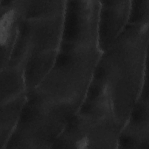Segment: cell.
<instances>
[{"instance_id":"6da1fadb","label":"cell","mask_w":149,"mask_h":149,"mask_svg":"<svg viewBox=\"0 0 149 149\" xmlns=\"http://www.w3.org/2000/svg\"><path fill=\"white\" fill-rule=\"evenodd\" d=\"M148 24H127L102 52L93 79L103 83L120 125L127 120L147 76Z\"/></svg>"},{"instance_id":"7a4b0ae2","label":"cell","mask_w":149,"mask_h":149,"mask_svg":"<svg viewBox=\"0 0 149 149\" xmlns=\"http://www.w3.org/2000/svg\"><path fill=\"white\" fill-rule=\"evenodd\" d=\"M97 45L61 42L55 62L32 92L42 100L79 108L102 55Z\"/></svg>"},{"instance_id":"3957f363","label":"cell","mask_w":149,"mask_h":149,"mask_svg":"<svg viewBox=\"0 0 149 149\" xmlns=\"http://www.w3.org/2000/svg\"><path fill=\"white\" fill-rule=\"evenodd\" d=\"M27 96L9 140L18 147H52L77 109L69 104L45 101L33 93H27Z\"/></svg>"},{"instance_id":"277c9868","label":"cell","mask_w":149,"mask_h":149,"mask_svg":"<svg viewBox=\"0 0 149 149\" xmlns=\"http://www.w3.org/2000/svg\"><path fill=\"white\" fill-rule=\"evenodd\" d=\"M64 13L44 18L22 19L11 60L22 63L31 54L59 49Z\"/></svg>"},{"instance_id":"5b68a950","label":"cell","mask_w":149,"mask_h":149,"mask_svg":"<svg viewBox=\"0 0 149 149\" xmlns=\"http://www.w3.org/2000/svg\"><path fill=\"white\" fill-rule=\"evenodd\" d=\"M100 1H66L62 42L98 45Z\"/></svg>"},{"instance_id":"8992f818","label":"cell","mask_w":149,"mask_h":149,"mask_svg":"<svg viewBox=\"0 0 149 149\" xmlns=\"http://www.w3.org/2000/svg\"><path fill=\"white\" fill-rule=\"evenodd\" d=\"M98 45L102 52L109 49L128 23L131 1H100Z\"/></svg>"},{"instance_id":"52a82bcc","label":"cell","mask_w":149,"mask_h":149,"mask_svg":"<svg viewBox=\"0 0 149 149\" xmlns=\"http://www.w3.org/2000/svg\"><path fill=\"white\" fill-rule=\"evenodd\" d=\"M58 50L38 52L28 56L22 65L26 92L34 90L52 68Z\"/></svg>"},{"instance_id":"ba28073f","label":"cell","mask_w":149,"mask_h":149,"mask_svg":"<svg viewBox=\"0 0 149 149\" xmlns=\"http://www.w3.org/2000/svg\"><path fill=\"white\" fill-rule=\"evenodd\" d=\"M66 1H15L23 19H33L64 13Z\"/></svg>"},{"instance_id":"9c48e42d","label":"cell","mask_w":149,"mask_h":149,"mask_svg":"<svg viewBox=\"0 0 149 149\" xmlns=\"http://www.w3.org/2000/svg\"><path fill=\"white\" fill-rule=\"evenodd\" d=\"M26 93L21 65L6 66L1 70V105Z\"/></svg>"},{"instance_id":"30bf717a","label":"cell","mask_w":149,"mask_h":149,"mask_svg":"<svg viewBox=\"0 0 149 149\" xmlns=\"http://www.w3.org/2000/svg\"><path fill=\"white\" fill-rule=\"evenodd\" d=\"M27 93L1 105V141L7 144L19 120L23 108L27 101Z\"/></svg>"},{"instance_id":"8fae6325","label":"cell","mask_w":149,"mask_h":149,"mask_svg":"<svg viewBox=\"0 0 149 149\" xmlns=\"http://www.w3.org/2000/svg\"><path fill=\"white\" fill-rule=\"evenodd\" d=\"M149 18V0L131 1L128 23L147 24Z\"/></svg>"}]
</instances>
